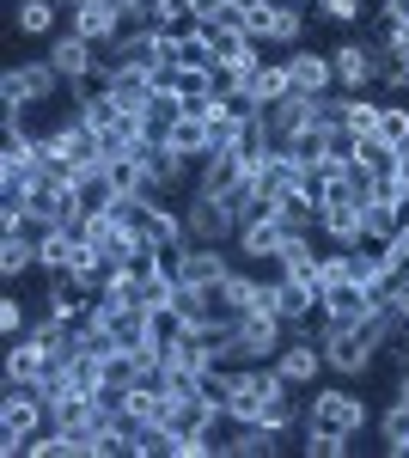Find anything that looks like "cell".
<instances>
[{
  "instance_id": "ac0fdd59",
  "label": "cell",
  "mask_w": 409,
  "mask_h": 458,
  "mask_svg": "<svg viewBox=\"0 0 409 458\" xmlns=\"http://www.w3.org/2000/svg\"><path fill=\"white\" fill-rule=\"evenodd\" d=\"M275 312L287 318L294 330H300V324H311V318H318V287H306V282H287V276H275Z\"/></svg>"
},
{
  "instance_id": "e575fe53",
  "label": "cell",
  "mask_w": 409,
  "mask_h": 458,
  "mask_svg": "<svg viewBox=\"0 0 409 458\" xmlns=\"http://www.w3.org/2000/svg\"><path fill=\"white\" fill-rule=\"evenodd\" d=\"M159 386H166V397L183 403V397H196V391H202V373H196V367H166V373H159Z\"/></svg>"
},
{
  "instance_id": "ee69618b",
  "label": "cell",
  "mask_w": 409,
  "mask_h": 458,
  "mask_svg": "<svg viewBox=\"0 0 409 458\" xmlns=\"http://www.w3.org/2000/svg\"><path fill=\"white\" fill-rule=\"evenodd\" d=\"M391 172H397V177H404V183H409V147H404V153H397V165H391Z\"/></svg>"
},
{
  "instance_id": "1f68e13d",
  "label": "cell",
  "mask_w": 409,
  "mask_h": 458,
  "mask_svg": "<svg viewBox=\"0 0 409 458\" xmlns=\"http://www.w3.org/2000/svg\"><path fill=\"white\" fill-rule=\"evenodd\" d=\"M409 214L397 208V202H379V196H367V233H379V239H397V226H404Z\"/></svg>"
},
{
  "instance_id": "4316f807",
  "label": "cell",
  "mask_w": 409,
  "mask_h": 458,
  "mask_svg": "<svg viewBox=\"0 0 409 458\" xmlns=\"http://www.w3.org/2000/svg\"><path fill=\"white\" fill-rule=\"evenodd\" d=\"M73 196H80V208H86V214H98V208H110V202H116V190H110V177H104V159L80 177V183H73Z\"/></svg>"
},
{
  "instance_id": "7bdbcfd3",
  "label": "cell",
  "mask_w": 409,
  "mask_h": 458,
  "mask_svg": "<svg viewBox=\"0 0 409 458\" xmlns=\"http://www.w3.org/2000/svg\"><path fill=\"white\" fill-rule=\"evenodd\" d=\"M379 13H385V19H409V0H385Z\"/></svg>"
},
{
  "instance_id": "5bb4252c",
  "label": "cell",
  "mask_w": 409,
  "mask_h": 458,
  "mask_svg": "<svg viewBox=\"0 0 409 458\" xmlns=\"http://www.w3.org/2000/svg\"><path fill=\"white\" fill-rule=\"evenodd\" d=\"M68 13H73V37H86L92 49H110L116 37L129 31L116 6H68Z\"/></svg>"
},
{
  "instance_id": "3957f363",
  "label": "cell",
  "mask_w": 409,
  "mask_h": 458,
  "mask_svg": "<svg viewBox=\"0 0 409 458\" xmlns=\"http://www.w3.org/2000/svg\"><path fill=\"white\" fill-rule=\"evenodd\" d=\"M287 318H275V312H239L233 318V343H239L244 360H275V354L287 349Z\"/></svg>"
},
{
  "instance_id": "9a60e30c",
  "label": "cell",
  "mask_w": 409,
  "mask_h": 458,
  "mask_svg": "<svg viewBox=\"0 0 409 458\" xmlns=\"http://www.w3.org/2000/svg\"><path fill=\"white\" fill-rule=\"evenodd\" d=\"M49 360H55V354L37 349L31 336H6V386H37Z\"/></svg>"
},
{
  "instance_id": "b9f144b4",
  "label": "cell",
  "mask_w": 409,
  "mask_h": 458,
  "mask_svg": "<svg viewBox=\"0 0 409 458\" xmlns=\"http://www.w3.org/2000/svg\"><path fill=\"white\" fill-rule=\"evenodd\" d=\"M391 312H397V318H404V324H409V276H404V282H397V287H391Z\"/></svg>"
},
{
  "instance_id": "d6a6232c",
  "label": "cell",
  "mask_w": 409,
  "mask_h": 458,
  "mask_svg": "<svg viewBox=\"0 0 409 458\" xmlns=\"http://www.w3.org/2000/svg\"><path fill=\"white\" fill-rule=\"evenodd\" d=\"M196 25H244V6L239 0H196Z\"/></svg>"
},
{
  "instance_id": "83f0119b",
  "label": "cell",
  "mask_w": 409,
  "mask_h": 458,
  "mask_svg": "<svg viewBox=\"0 0 409 458\" xmlns=\"http://www.w3.org/2000/svg\"><path fill=\"white\" fill-rule=\"evenodd\" d=\"M379 440H385V453H397V458L409 453V403H404V397L379 416Z\"/></svg>"
},
{
  "instance_id": "ba28073f",
  "label": "cell",
  "mask_w": 409,
  "mask_h": 458,
  "mask_svg": "<svg viewBox=\"0 0 409 458\" xmlns=\"http://www.w3.org/2000/svg\"><path fill=\"white\" fill-rule=\"evenodd\" d=\"M98 62H104V55L86 43V37H73V31H62L55 43H49V68L62 73L68 86H86V80L98 73Z\"/></svg>"
},
{
  "instance_id": "ab89813d",
  "label": "cell",
  "mask_w": 409,
  "mask_h": 458,
  "mask_svg": "<svg viewBox=\"0 0 409 458\" xmlns=\"http://www.w3.org/2000/svg\"><path fill=\"white\" fill-rule=\"evenodd\" d=\"M0 330H6V336H25V330H31V324H25V306H19V300H0Z\"/></svg>"
},
{
  "instance_id": "f546056e",
  "label": "cell",
  "mask_w": 409,
  "mask_h": 458,
  "mask_svg": "<svg viewBox=\"0 0 409 458\" xmlns=\"http://www.w3.org/2000/svg\"><path fill=\"white\" fill-rule=\"evenodd\" d=\"M373 135L391 147V153H404V147H409V105H385V110H379V129H373Z\"/></svg>"
},
{
  "instance_id": "4dcf8cb0",
  "label": "cell",
  "mask_w": 409,
  "mask_h": 458,
  "mask_svg": "<svg viewBox=\"0 0 409 458\" xmlns=\"http://www.w3.org/2000/svg\"><path fill=\"white\" fill-rule=\"evenodd\" d=\"M153 25L159 31H190L196 25V0H153Z\"/></svg>"
},
{
  "instance_id": "9c48e42d",
  "label": "cell",
  "mask_w": 409,
  "mask_h": 458,
  "mask_svg": "<svg viewBox=\"0 0 409 458\" xmlns=\"http://www.w3.org/2000/svg\"><path fill=\"white\" fill-rule=\"evenodd\" d=\"M330 62H337V86H348V92L379 86V43H342V49H330Z\"/></svg>"
},
{
  "instance_id": "bcb514c9",
  "label": "cell",
  "mask_w": 409,
  "mask_h": 458,
  "mask_svg": "<svg viewBox=\"0 0 409 458\" xmlns=\"http://www.w3.org/2000/svg\"><path fill=\"white\" fill-rule=\"evenodd\" d=\"M239 6H244V13H251V6H275V0H239Z\"/></svg>"
},
{
  "instance_id": "7402d4cb",
  "label": "cell",
  "mask_w": 409,
  "mask_h": 458,
  "mask_svg": "<svg viewBox=\"0 0 409 458\" xmlns=\"http://www.w3.org/2000/svg\"><path fill=\"white\" fill-rule=\"evenodd\" d=\"M62 13H68L62 0H19V13H13V19H19V31H25V37H55Z\"/></svg>"
},
{
  "instance_id": "60d3db41",
  "label": "cell",
  "mask_w": 409,
  "mask_h": 458,
  "mask_svg": "<svg viewBox=\"0 0 409 458\" xmlns=\"http://www.w3.org/2000/svg\"><path fill=\"white\" fill-rule=\"evenodd\" d=\"M318 13L337 19V25H354V19H361V0H318Z\"/></svg>"
},
{
  "instance_id": "f35d334b",
  "label": "cell",
  "mask_w": 409,
  "mask_h": 458,
  "mask_svg": "<svg viewBox=\"0 0 409 458\" xmlns=\"http://www.w3.org/2000/svg\"><path fill=\"white\" fill-rule=\"evenodd\" d=\"M306 453H311V458H342V453H348V434H324V428H306Z\"/></svg>"
},
{
  "instance_id": "8d00e7d4",
  "label": "cell",
  "mask_w": 409,
  "mask_h": 458,
  "mask_svg": "<svg viewBox=\"0 0 409 458\" xmlns=\"http://www.w3.org/2000/svg\"><path fill=\"white\" fill-rule=\"evenodd\" d=\"M294 422H300V403H294V391H287V397H269V403H263V428L287 434Z\"/></svg>"
},
{
  "instance_id": "603a6c76",
  "label": "cell",
  "mask_w": 409,
  "mask_h": 458,
  "mask_svg": "<svg viewBox=\"0 0 409 458\" xmlns=\"http://www.w3.org/2000/svg\"><path fill=\"white\" fill-rule=\"evenodd\" d=\"M177 68H214V31L208 25H190V31H177V55H171Z\"/></svg>"
},
{
  "instance_id": "e0dca14e",
  "label": "cell",
  "mask_w": 409,
  "mask_h": 458,
  "mask_svg": "<svg viewBox=\"0 0 409 458\" xmlns=\"http://www.w3.org/2000/svg\"><path fill=\"white\" fill-rule=\"evenodd\" d=\"M226 276H233V263H226L220 245H190L183 250V282L190 287H214V282H226Z\"/></svg>"
},
{
  "instance_id": "ffe728a7",
  "label": "cell",
  "mask_w": 409,
  "mask_h": 458,
  "mask_svg": "<svg viewBox=\"0 0 409 458\" xmlns=\"http://www.w3.org/2000/svg\"><path fill=\"white\" fill-rule=\"evenodd\" d=\"M166 147H171V153H183V159H208V153H214V141H208V123H202V116H190V110L177 116V129L166 135Z\"/></svg>"
},
{
  "instance_id": "6da1fadb",
  "label": "cell",
  "mask_w": 409,
  "mask_h": 458,
  "mask_svg": "<svg viewBox=\"0 0 409 458\" xmlns=\"http://www.w3.org/2000/svg\"><path fill=\"white\" fill-rule=\"evenodd\" d=\"M306 428H324V434H348V440H354V434L367 428V403L348 386H311Z\"/></svg>"
},
{
  "instance_id": "74e56055",
  "label": "cell",
  "mask_w": 409,
  "mask_h": 458,
  "mask_svg": "<svg viewBox=\"0 0 409 458\" xmlns=\"http://www.w3.org/2000/svg\"><path fill=\"white\" fill-rule=\"evenodd\" d=\"M379 86H385V92H409V62L404 55H385V49H379Z\"/></svg>"
},
{
  "instance_id": "836d02e7",
  "label": "cell",
  "mask_w": 409,
  "mask_h": 458,
  "mask_svg": "<svg viewBox=\"0 0 409 458\" xmlns=\"http://www.w3.org/2000/svg\"><path fill=\"white\" fill-rule=\"evenodd\" d=\"M196 397H202L208 410H220V416H226V397H233V373H226V367H208V373H202V391H196Z\"/></svg>"
},
{
  "instance_id": "d590c367",
  "label": "cell",
  "mask_w": 409,
  "mask_h": 458,
  "mask_svg": "<svg viewBox=\"0 0 409 458\" xmlns=\"http://www.w3.org/2000/svg\"><path fill=\"white\" fill-rule=\"evenodd\" d=\"M104 379H110V386H123V391H129V386L141 379L135 354H129V349H110V354H104Z\"/></svg>"
},
{
  "instance_id": "cb8c5ba5",
  "label": "cell",
  "mask_w": 409,
  "mask_h": 458,
  "mask_svg": "<svg viewBox=\"0 0 409 458\" xmlns=\"http://www.w3.org/2000/svg\"><path fill=\"white\" fill-rule=\"evenodd\" d=\"M141 116H147V141H166L171 129H177V116H183V98L177 92H153Z\"/></svg>"
},
{
  "instance_id": "8fae6325",
  "label": "cell",
  "mask_w": 409,
  "mask_h": 458,
  "mask_svg": "<svg viewBox=\"0 0 409 458\" xmlns=\"http://www.w3.org/2000/svg\"><path fill=\"white\" fill-rule=\"evenodd\" d=\"M287 239H294V226H281V220H251V226H239V239L233 245L251 257V263H281V250H287Z\"/></svg>"
},
{
  "instance_id": "44dd1931",
  "label": "cell",
  "mask_w": 409,
  "mask_h": 458,
  "mask_svg": "<svg viewBox=\"0 0 409 458\" xmlns=\"http://www.w3.org/2000/svg\"><path fill=\"white\" fill-rule=\"evenodd\" d=\"M275 147H281L287 159H300V165H318V159L330 153V129H324V123H306V129H294L287 141H275Z\"/></svg>"
},
{
  "instance_id": "d4e9b609",
  "label": "cell",
  "mask_w": 409,
  "mask_h": 458,
  "mask_svg": "<svg viewBox=\"0 0 409 458\" xmlns=\"http://www.w3.org/2000/svg\"><path fill=\"white\" fill-rule=\"evenodd\" d=\"M104 177H110L116 196H147V172H141L135 153H110V159H104Z\"/></svg>"
},
{
  "instance_id": "d6986e66",
  "label": "cell",
  "mask_w": 409,
  "mask_h": 458,
  "mask_svg": "<svg viewBox=\"0 0 409 458\" xmlns=\"http://www.w3.org/2000/svg\"><path fill=\"white\" fill-rule=\"evenodd\" d=\"M300 37H306V6H300V0H275L269 6V37H263V43L300 49Z\"/></svg>"
},
{
  "instance_id": "c3c4849f",
  "label": "cell",
  "mask_w": 409,
  "mask_h": 458,
  "mask_svg": "<svg viewBox=\"0 0 409 458\" xmlns=\"http://www.w3.org/2000/svg\"><path fill=\"white\" fill-rule=\"evenodd\" d=\"M404 31H409V19H404Z\"/></svg>"
},
{
  "instance_id": "2e32d148",
  "label": "cell",
  "mask_w": 409,
  "mask_h": 458,
  "mask_svg": "<svg viewBox=\"0 0 409 458\" xmlns=\"http://www.w3.org/2000/svg\"><path fill=\"white\" fill-rule=\"evenodd\" d=\"M239 183H244V159L233 153V147L202 159V177H196V190H202V196H239Z\"/></svg>"
},
{
  "instance_id": "f1b7e54d",
  "label": "cell",
  "mask_w": 409,
  "mask_h": 458,
  "mask_svg": "<svg viewBox=\"0 0 409 458\" xmlns=\"http://www.w3.org/2000/svg\"><path fill=\"white\" fill-rule=\"evenodd\" d=\"M25 269H37V245L25 233H6L0 239V276H25Z\"/></svg>"
},
{
  "instance_id": "4fadbf2b",
  "label": "cell",
  "mask_w": 409,
  "mask_h": 458,
  "mask_svg": "<svg viewBox=\"0 0 409 458\" xmlns=\"http://www.w3.org/2000/svg\"><path fill=\"white\" fill-rule=\"evenodd\" d=\"M43 159H104L98 153V129H86L80 116L62 123V129H49V135H43Z\"/></svg>"
},
{
  "instance_id": "7a4b0ae2",
  "label": "cell",
  "mask_w": 409,
  "mask_h": 458,
  "mask_svg": "<svg viewBox=\"0 0 409 458\" xmlns=\"http://www.w3.org/2000/svg\"><path fill=\"white\" fill-rule=\"evenodd\" d=\"M55 80H62V73L49 68V55H43V62H25V68H6L0 73V110H6V116H25L31 105H43V98L55 92Z\"/></svg>"
},
{
  "instance_id": "7c38bea8",
  "label": "cell",
  "mask_w": 409,
  "mask_h": 458,
  "mask_svg": "<svg viewBox=\"0 0 409 458\" xmlns=\"http://www.w3.org/2000/svg\"><path fill=\"white\" fill-rule=\"evenodd\" d=\"M287 73H294V92H306V98H324L337 86V62L318 49H287Z\"/></svg>"
},
{
  "instance_id": "5b68a950",
  "label": "cell",
  "mask_w": 409,
  "mask_h": 458,
  "mask_svg": "<svg viewBox=\"0 0 409 458\" xmlns=\"http://www.w3.org/2000/svg\"><path fill=\"white\" fill-rule=\"evenodd\" d=\"M43 422H49V403L37 397V386H6V397H0V434L31 440V434H43Z\"/></svg>"
},
{
  "instance_id": "277c9868",
  "label": "cell",
  "mask_w": 409,
  "mask_h": 458,
  "mask_svg": "<svg viewBox=\"0 0 409 458\" xmlns=\"http://www.w3.org/2000/svg\"><path fill=\"white\" fill-rule=\"evenodd\" d=\"M183 220H190V245H226V239H239V214H233L226 196H202L196 190Z\"/></svg>"
},
{
  "instance_id": "484cf974",
  "label": "cell",
  "mask_w": 409,
  "mask_h": 458,
  "mask_svg": "<svg viewBox=\"0 0 409 458\" xmlns=\"http://www.w3.org/2000/svg\"><path fill=\"white\" fill-rule=\"evenodd\" d=\"M379 98H367V92H348V98H342V129H354V135H361V141H367V135H373L379 129Z\"/></svg>"
},
{
  "instance_id": "f6af8a7d",
  "label": "cell",
  "mask_w": 409,
  "mask_h": 458,
  "mask_svg": "<svg viewBox=\"0 0 409 458\" xmlns=\"http://www.w3.org/2000/svg\"><path fill=\"white\" fill-rule=\"evenodd\" d=\"M397 397H404V403H409V367H404V379H397Z\"/></svg>"
},
{
  "instance_id": "30bf717a",
  "label": "cell",
  "mask_w": 409,
  "mask_h": 458,
  "mask_svg": "<svg viewBox=\"0 0 409 458\" xmlns=\"http://www.w3.org/2000/svg\"><path fill=\"white\" fill-rule=\"evenodd\" d=\"M287 92H294V73H287V55H263L257 68L244 73V98H251L257 110H269L275 98H287Z\"/></svg>"
},
{
  "instance_id": "52a82bcc",
  "label": "cell",
  "mask_w": 409,
  "mask_h": 458,
  "mask_svg": "<svg viewBox=\"0 0 409 458\" xmlns=\"http://www.w3.org/2000/svg\"><path fill=\"white\" fill-rule=\"evenodd\" d=\"M318 233H324L330 245L348 250L361 233H367V202H361V196H330V202L318 208Z\"/></svg>"
},
{
  "instance_id": "7dc6e473",
  "label": "cell",
  "mask_w": 409,
  "mask_h": 458,
  "mask_svg": "<svg viewBox=\"0 0 409 458\" xmlns=\"http://www.w3.org/2000/svg\"><path fill=\"white\" fill-rule=\"evenodd\" d=\"M73 6H110V0H73Z\"/></svg>"
},
{
  "instance_id": "8992f818",
  "label": "cell",
  "mask_w": 409,
  "mask_h": 458,
  "mask_svg": "<svg viewBox=\"0 0 409 458\" xmlns=\"http://www.w3.org/2000/svg\"><path fill=\"white\" fill-rule=\"evenodd\" d=\"M324 367H330V360H324V343H311V336H287V349L275 354V373L294 391H311Z\"/></svg>"
}]
</instances>
